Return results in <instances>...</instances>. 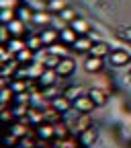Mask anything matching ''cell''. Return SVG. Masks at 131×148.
Segmentation results:
<instances>
[{"label": "cell", "mask_w": 131, "mask_h": 148, "mask_svg": "<svg viewBox=\"0 0 131 148\" xmlns=\"http://www.w3.org/2000/svg\"><path fill=\"white\" fill-rule=\"evenodd\" d=\"M72 105H74V109H76V111H80V113H90V111L96 107V103L92 101L88 95H80Z\"/></svg>", "instance_id": "6da1fadb"}, {"label": "cell", "mask_w": 131, "mask_h": 148, "mask_svg": "<svg viewBox=\"0 0 131 148\" xmlns=\"http://www.w3.org/2000/svg\"><path fill=\"white\" fill-rule=\"evenodd\" d=\"M74 68H76V64H74L72 58H60L58 66H55V72H58V76H70Z\"/></svg>", "instance_id": "7a4b0ae2"}, {"label": "cell", "mask_w": 131, "mask_h": 148, "mask_svg": "<svg viewBox=\"0 0 131 148\" xmlns=\"http://www.w3.org/2000/svg\"><path fill=\"white\" fill-rule=\"evenodd\" d=\"M78 39V33L76 31H74L72 27H64L62 31H60V41L66 45V43H72L74 45V41H76Z\"/></svg>", "instance_id": "3957f363"}, {"label": "cell", "mask_w": 131, "mask_h": 148, "mask_svg": "<svg viewBox=\"0 0 131 148\" xmlns=\"http://www.w3.org/2000/svg\"><path fill=\"white\" fill-rule=\"evenodd\" d=\"M55 78H58L55 68H47V70H43V74L39 76V82H41L43 86H51V84H55Z\"/></svg>", "instance_id": "277c9868"}, {"label": "cell", "mask_w": 131, "mask_h": 148, "mask_svg": "<svg viewBox=\"0 0 131 148\" xmlns=\"http://www.w3.org/2000/svg\"><path fill=\"white\" fill-rule=\"evenodd\" d=\"M109 53H111V49H109V45L105 41H96L90 47V56H96V58H105V56H109Z\"/></svg>", "instance_id": "5b68a950"}, {"label": "cell", "mask_w": 131, "mask_h": 148, "mask_svg": "<svg viewBox=\"0 0 131 148\" xmlns=\"http://www.w3.org/2000/svg\"><path fill=\"white\" fill-rule=\"evenodd\" d=\"M111 62L115 66H125L129 62V53L123 49H115V51H111Z\"/></svg>", "instance_id": "8992f818"}, {"label": "cell", "mask_w": 131, "mask_h": 148, "mask_svg": "<svg viewBox=\"0 0 131 148\" xmlns=\"http://www.w3.org/2000/svg\"><path fill=\"white\" fill-rule=\"evenodd\" d=\"M70 27H72L74 31H76L78 35H88V31H90V25L84 21V18H80V16H76V18H74Z\"/></svg>", "instance_id": "52a82bcc"}, {"label": "cell", "mask_w": 131, "mask_h": 148, "mask_svg": "<svg viewBox=\"0 0 131 148\" xmlns=\"http://www.w3.org/2000/svg\"><path fill=\"white\" fill-rule=\"evenodd\" d=\"M84 68L88 72H98L102 68V58H96V56H88L86 62H84Z\"/></svg>", "instance_id": "ba28073f"}, {"label": "cell", "mask_w": 131, "mask_h": 148, "mask_svg": "<svg viewBox=\"0 0 131 148\" xmlns=\"http://www.w3.org/2000/svg\"><path fill=\"white\" fill-rule=\"evenodd\" d=\"M39 37H41V41H43L45 45H53L55 41L60 39V33L55 31V29H45V31H43Z\"/></svg>", "instance_id": "9c48e42d"}, {"label": "cell", "mask_w": 131, "mask_h": 148, "mask_svg": "<svg viewBox=\"0 0 131 148\" xmlns=\"http://www.w3.org/2000/svg\"><path fill=\"white\" fill-rule=\"evenodd\" d=\"M37 136H39L41 140H49L55 136V127L49 125V123H41L39 127H37Z\"/></svg>", "instance_id": "30bf717a"}, {"label": "cell", "mask_w": 131, "mask_h": 148, "mask_svg": "<svg viewBox=\"0 0 131 148\" xmlns=\"http://www.w3.org/2000/svg\"><path fill=\"white\" fill-rule=\"evenodd\" d=\"M6 27H8L10 35H16V37H21V35L25 33V21H21V18H14V21H10Z\"/></svg>", "instance_id": "8fae6325"}, {"label": "cell", "mask_w": 131, "mask_h": 148, "mask_svg": "<svg viewBox=\"0 0 131 148\" xmlns=\"http://www.w3.org/2000/svg\"><path fill=\"white\" fill-rule=\"evenodd\" d=\"M74 47L80 49V51H90V47H92V39H90L88 35H78V39L74 41Z\"/></svg>", "instance_id": "7c38bea8"}, {"label": "cell", "mask_w": 131, "mask_h": 148, "mask_svg": "<svg viewBox=\"0 0 131 148\" xmlns=\"http://www.w3.org/2000/svg\"><path fill=\"white\" fill-rule=\"evenodd\" d=\"M88 97L94 101L96 105H105V101H107V95H105L100 88H90V90H88Z\"/></svg>", "instance_id": "4fadbf2b"}, {"label": "cell", "mask_w": 131, "mask_h": 148, "mask_svg": "<svg viewBox=\"0 0 131 148\" xmlns=\"http://www.w3.org/2000/svg\"><path fill=\"white\" fill-rule=\"evenodd\" d=\"M53 107L58 109V111H68V109L72 107V103H70V99L64 95V97H55V99H53Z\"/></svg>", "instance_id": "5bb4252c"}, {"label": "cell", "mask_w": 131, "mask_h": 148, "mask_svg": "<svg viewBox=\"0 0 131 148\" xmlns=\"http://www.w3.org/2000/svg\"><path fill=\"white\" fill-rule=\"evenodd\" d=\"M35 58L33 56V49H29V47H23L21 51H16V60L18 62H31Z\"/></svg>", "instance_id": "9a60e30c"}, {"label": "cell", "mask_w": 131, "mask_h": 148, "mask_svg": "<svg viewBox=\"0 0 131 148\" xmlns=\"http://www.w3.org/2000/svg\"><path fill=\"white\" fill-rule=\"evenodd\" d=\"M66 8V2L64 0H47V10L51 12H62Z\"/></svg>", "instance_id": "2e32d148"}, {"label": "cell", "mask_w": 131, "mask_h": 148, "mask_svg": "<svg viewBox=\"0 0 131 148\" xmlns=\"http://www.w3.org/2000/svg\"><path fill=\"white\" fill-rule=\"evenodd\" d=\"M43 70H45V68H43L41 64H31V68L27 70V74H29V76H35V78H39L41 74H43Z\"/></svg>", "instance_id": "e0dca14e"}, {"label": "cell", "mask_w": 131, "mask_h": 148, "mask_svg": "<svg viewBox=\"0 0 131 148\" xmlns=\"http://www.w3.org/2000/svg\"><path fill=\"white\" fill-rule=\"evenodd\" d=\"M12 8H6V10H0V21H2L4 25H8L10 21H14V18H12Z\"/></svg>", "instance_id": "ac0fdd59"}, {"label": "cell", "mask_w": 131, "mask_h": 148, "mask_svg": "<svg viewBox=\"0 0 131 148\" xmlns=\"http://www.w3.org/2000/svg\"><path fill=\"white\" fill-rule=\"evenodd\" d=\"M16 18H21V21H29V18H31V10L27 6L16 8Z\"/></svg>", "instance_id": "d6986e66"}, {"label": "cell", "mask_w": 131, "mask_h": 148, "mask_svg": "<svg viewBox=\"0 0 131 148\" xmlns=\"http://www.w3.org/2000/svg\"><path fill=\"white\" fill-rule=\"evenodd\" d=\"M10 88H12V92H25V90H27V82H23V80H12Z\"/></svg>", "instance_id": "ffe728a7"}, {"label": "cell", "mask_w": 131, "mask_h": 148, "mask_svg": "<svg viewBox=\"0 0 131 148\" xmlns=\"http://www.w3.org/2000/svg\"><path fill=\"white\" fill-rule=\"evenodd\" d=\"M41 43H43V41H41V37H31V39L27 41V47L35 51V49H39V45H41Z\"/></svg>", "instance_id": "44dd1931"}, {"label": "cell", "mask_w": 131, "mask_h": 148, "mask_svg": "<svg viewBox=\"0 0 131 148\" xmlns=\"http://www.w3.org/2000/svg\"><path fill=\"white\" fill-rule=\"evenodd\" d=\"M33 21L39 23V25H45L49 21V16H47V12H37V14H33Z\"/></svg>", "instance_id": "7402d4cb"}, {"label": "cell", "mask_w": 131, "mask_h": 148, "mask_svg": "<svg viewBox=\"0 0 131 148\" xmlns=\"http://www.w3.org/2000/svg\"><path fill=\"white\" fill-rule=\"evenodd\" d=\"M62 16H64V21H70V23H72L74 18H76V12H74L72 8H68V6H66V8L62 10Z\"/></svg>", "instance_id": "603a6c76"}, {"label": "cell", "mask_w": 131, "mask_h": 148, "mask_svg": "<svg viewBox=\"0 0 131 148\" xmlns=\"http://www.w3.org/2000/svg\"><path fill=\"white\" fill-rule=\"evenodd\" d=\"M18 0H0V10H6V8H14Z\"/></svg>", "instance_id": "cb8c5ba5"}, {"label": "cell", "mask_w": 131, "mask_h": 148, "mask_svg": "<svg viewBox=\"0 0 131 148\" xmlns=\"http://www.w3.org/2000/svg\"><path fill=\"white\" fill-rule=\"evenodd\" d=\"M51 53H53V56H60V58H64V53H66V45H64V47H62V45H53Z\"/></svg>", "instance_id": "d4e9b609"}, {"label": "cell", "mask_w": 131, "mask_h": 148, "mask_svg": "<svg viewBox=\"0 0 131 148\" xmlns=\"http://www.w3.org/2000/svg\"><path fill=\"white\" fill-rule=\"evenodd\" d=\"M66 97H68L70 101H76V99L80 97V92H78V88H70V90L66 92Z\"/></svg>", "instance_id": "484cf974"}, {"label": "cell", "mask_w": 131, "mask_h": 148, "mask_svg": "<svg viewBox=\"0 0 131 148\" xmlns=\"http://www.w3.org/2000/svg\"><path fill=\"white\" fill-rule=\"evenodd\" d=\"M23 47H25V43H23L21 39H12V41H10V49H16V51H21Z\"/></svg>", "instance_id": "4316f807"}, {"label": "cell", "mask_w": 131, "mask_h": 148, "mask_svg": "<svg viewBox=\"0 0 131 148\" xmlns=\"http://www.w3.org/2000/svg\"><path fill=\"white\" fill-rule=\"evenodd\" d=\"M125 39H129V41H131V27H129V29H125Z\"/></svg>", "instance_id": "83f0119b"}, {"label": "cell", "mask_w": 131, "mask_h": 148, "mask_svg": "<svg viewBox=\"0 0 131 148\" xmlns=\"http://www.w3.org/2000/svg\"><path fill=\"white\" fill-rule=\"evenodd\" d=\"M4 88V78H0V90Z\"/></svg>", "instance_id": "f1b7e54d"}, {"label": "cell", "mask_w": 131, "mask_h": 148, "mask_svg": "<svg viewBox=\"0 0 131 148\" xmlns=\"http://www.w3.org/2000/svg\"><path fill=\"white\" fill-rule=\"evenodd\" d=\"M2 51H4V49H2V45H0V53H2Z\"/></svg>", "instance_id": "f546056e"}, {"label": "cell", "mask_w": 131, "mask_h": 148, "mask_svg": "<svg viewBox=\"0 0 131 148\" xmlns=\"http://www.w3.org/2000/svg\"><path fill=\"white\" fill-rule=\"evenodd\" d=\"M129 78H131V72H129Z\"/></svg>", "instance_id": "4dcf8cb0"}]
</instances>
